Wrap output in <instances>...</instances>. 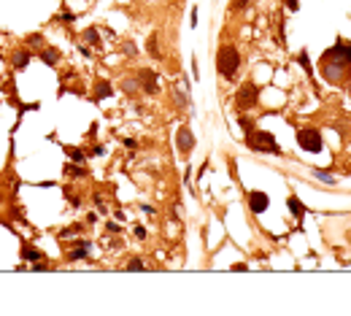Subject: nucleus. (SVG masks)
Segmentation results:
<instances>
[{
    "label": "nucleus",
    "instance_id": "dca6fc26",
    "mask_svg": "<svg viewBox=\"0 0 351 316\" xmlns=\"http://www.w3.org/2000/svg\"><path fill=\"white\" fill-rule=\"evenodd\" d=\"M65 152H68V157L73 159V162H81L84 159V152L81 149H73V146H65Z\"/></svg>",
    "mask_w": 351,
    "mask_h": 316
},
{
    "label": "nucleus",
    "instance_id": "cd10ccee",
    "mask_svg": "<svg viewBox=\"0 0 351 316\" xmlns=\"http://www.w3.org/2000/svg\"><path fill=\"white\" fill-rule=\"evenodd\" d=\"M59 19H62V22H73V19H76V17H73V14H68V11H65L62 17H59Z\"/></svg>",
    "mask_w": 351,
    "mask_h": 316
},
{
    "label": "nucleus",
    "instance_id": "39448f33",
    "mask_svg": "<svg viewBox=\"0 0 351 316\" xmlns=\"http://www.w3.org/2000/svg\"><path fill=\"white\" fill-rule=\"evenodd\" d=\"M297 143H300V149H305L311 154L322 152V135H319V130H311V127L297 130Z\"/></svg>",
    "mask_w": 351,
    "mask_h": 316
},
{
    "label": "nucleus",
    "instance_id": "a211bd4d",
    "mask_svg": "<svg viewBox=\"0 0 351 316\" xmlns=\"http://www.w3.org/2000/svg\"><path fill=\"white\" fill-rule=\"evenodd\" d=\"M27 46H41V49H43V35H41V33L27 35Z\"/></svg>",
    "mask_w": 351,
    "mask_h": 316
},
{
    "label": "nucleus",
    "instance_id": "a878e982",
    "mask_svg": "<svg viewBox=\"0 0 351 316\" xmlns=\"http://www.w3.org/2000/svg\"><path fill=\"white\" fill-rule=\"evenodd\" d=\"M246 6H249V0H233V8H235V11H243Z\"/></svg>",
    "mask_w": 351,
    "mask_h": 316
},
{
    "label": "nucleus",
    "instance_id": "0eeeda50",
    "mask_svg": "<svg viewBox=\"0 0 351 316\" xmlns=\"http://www.w3.org/2000/svg\"><path fill=\"white\" fill-rule=\"evenodd\" d=\"M270 205V198L265 192H259V189H254L252 195H249V208L254 211V214H262V211H268Z\"/></svg>",
    "mask_w": 351,
    "mask_h": 316
},
{
    "label": "nucleus",
    "instance_id": "aec40b11",
    "mask_svg": "<svg viewBox=\"0 0 351 316\" xmlns=\"http://www.w3.org/2000/svg\"><path fill=\"white\" fill-rule=\"evenodd\" d=\"M143 268H146V265H143V259H138V257H133L127 262V270H143Z\"/></svg>",
    "mask_w": 351,
    "mask_h": 316
},
{
    "label": "nucleus",
    "instance_id": "4468645a",
    "mask_svg": "<svg viewBox=\"0 0 351 316\" xmlns=\"http://www.w3.org/2000/svg\"><path fill=\"white\" fill-rule=\"evenodd\" d=\"M287 205H289V211H292L294 217H297V219H303V214H305V205H303V203H300V200H297V198H294V195H292V198H289V200H287Z\"/></svg>",
    "mask_w": 351,
    "mask_h": 316
},
{
    "label": "nucleus",
    "instance_id": "b1692460",
    "mask_svg": "<svg viewBox=\"0 0 351 316\" xmlns=\"http://www.w3.org/2000/svg\"><path fill=\"white\" fill-rule=\"evenodd\" d=\"M238 124H240V127H243V133H246V135H249V133H252V130H254V122H249V119H240Z\"/></svg>",
    "mask_w": 351,
    "mask_h": 316
},
{
    "label": "nucleus",
    "instance_id": "412c9836",
    "mask_svg": "<svg viewBox=\"0 0 351 316\" xmlns=\"http://www.w3.org/2000/svg\"><path fill=\"white\" fill-rule=\"evenodd\" d=\"M65 198L70 200V205H78V203H81V200H78V195L73 192V189H70V187H65Z\"/></svg>",
    "mask_w": 351,
    "mask_h": 316
},
{
    "label": "nucleus",
    "instance_id": "6e6552de",
    "mask_svg": "<svg viewBox=\"0 0 351 316\" xmlns=\"http://www.w3.org/2000/svg\"><path fill=\"white\" fill-rule=\"evenodd\" d=\"M138 79L143 81V89H146L149 95H154V92L159 89V84H157V73H154V70L140 68V70H138Z\"/></svg>",
    "mask_w": 351,
    "mask_h": 316
},
{
    "label": "nucleus",
    "instance_id": "f3484780",
    "mask_svg": "<svg viewBox=\"0 0 351 316\" xmlns=\"http://www.w3.org/2000/svg\"><path fill=\"white\" fill-rule=\"evenodd\" d=\"M84 38H87L89 43H95V46H98V43H100V35H98V30H95V27L84 30Z\"/></svg>",
    "mask_w": 351,
    "mask_h": 316
},
{
    "label": "nucleus",
    "instance_id": "bb28decb",
    "mask_svg": "<svg viewBox=\"0 0 351 316\" xmlns=\"http://www.w3.org/2000/svg\"><path fill=\"white\" fill-rule=\"evenodd\" d=\"M122 49H124V54H130V57H133V54H135V43H133V41H130V43H124Z\"/></svg>",
    "mask_w": 351,
    "mask_h": 316
},
{
    "label": "nucleus",
    "instance_id": "9b49d317",
    "mask_svg": "<svg viewBox=\"0 0 351 316\" xmlns=\"http://www.w3.org/2000/svg\"><path fill=\"white\" fill-rule=\"evenodd\" d=\"M27 62H30V52L27 49H17V52L11 54V65L14 68H27Z\"/></svg>",
    "mask_w": 351,
    "mask_h": 316
},
{
    "label": "nucleus",
    "instance_id": "20e7f679",
    "mask_svg": "<svg viewBox=\"0 0 351 316\" xmlns=\"http://www.w3.org/2000/svg\"><path fill=\"white\" fill-rule=\"evenodd\" d=\"M259 103V89L254 81H246L243 87L238 89V95H235V108L238 111H249V108H254V105Z\"/></svg>",
    "mask_w": 351,
    "mask_h": 316
},
{
    "label": "nucleus",
    "instance_id": "1a4fd4ad",
    "mask_svg": "<svg viewBox=\"0 0 351 316\" xmlns=\"http://www.w3.org/2000/svg\"><path fill=\"white\" fill-rule=\"evenodd\" d=\"M111 84L108 81H103V79H100V81H95V95H92V100H103V98H111Z\"/></svg>",
    "mask_w": 351,
    "mask_h": 316
},
{
    "label": "nucleus",
    "instance_id": "393cba45",
    "mask_svg": "<svg viewBox=\"0 0 351 316\" xmlns=\"http://www.w3.org/2000/svg\"><path fill=\"white\" fill-rule=\"evenodd\" d=\"M297 59H300V65H303L305 70H311V62H308V54H305V49L300 52V57H297Z\"/></svg>",
    "mask_w": 351,
    "mask_h": 316
},
{
    "label": "nucleus",
    "instance_id": "6ab92c4d",
    "mask_svg": "<svg viewBox=\"0 0 351 316\" xmlns=\"http://www.w3.org/2000/svg\"><path fill=\"white\" fill-rule=\"evenodd\" d=\"M122 89L127 95H133V92H138V81L135 79H124V84H122Z\"/></svg>",
    "mask_w": 351,
    "mask_h": 316
},
{
    "label": "nucleus",
    "instance_id": "7ed1b4c3",
    "mask_svg": "<svg viewBox=\"0 0 351 316\" xmlns=\"http://www.w3.org/2000/svg\"><path fill=\"white\" fill-rule=\"evenodd\" d=\"M246 146L254 149V152H265V154H281L275 138L268 133V130H252L246 135Z\"/></svg>",
    "mask_w": 351,
    "mask_h": 316
},
{
    "label": "nucleus",
    "instance_id": "9d476101",
    "mask_svg": "<svg viewBox=\"0 0 351 316\" xmlns=\"http://www.w3.org/2000/svg\"><path fill=\"white\" fill-rule=\"evenodd\" d=\"M22 259L38 262V259H43V252L41 249H35V246H30V243H22Z\"/></svg>",
    "mask_w": 351,
    "mask_h": 316
},
{
    "label": "nucleus",
    "instance_id": "f8f14e48",
    "mask_svg": "<svg viewBox=\"0 0 351 316\" xmlns=\"http://www.w3.org/2000/svg\"><path fill=\"white\" fill-rule=\"evenodd\" d=\"M41 59L54 68V65H57V59H59V52H57V49H52V46H43V49H41Z\"/></svg>",
    "mask_w": 351,
    "mask_h": 316
},
{
    "label": "nucleus",
    "instance_id": "f257e3e1",
    "mask_svg": "<svg viewBox=\"0 0 351 316\" xmlns=\"http://www.w3.org/2000/svg\"><path fill=\"white\" fill-rule=\"evenodd\" d=\"M322 76L330 84H343L351 79V43L338 41L322 54Z\"/></svg>",
    "mask_w": 351,
    "mask_h": 316
},
{
    "label": "nucleus",
    "instance_id": "423d86ee",
    "mask_svg": "<svg viewBox=\"0 0 351 316\" xmlns=\"http://www.w3.org/2000/svg\"><path fill=\"white\" fill-rule=\"evenodd\" d=\"M176 146H178V152H181V154H189L195 149V133L187 127V124H181L178 133H176Z\"/></svg>",
    "mask_w": 351,
    "mask_h": 316
},
{
    "label": "nucleus",
    "instance_id": "ddd939ff",
    "mask_svg": "<svg viewBox=\"0 0 351 316\" xmlns=\"http://www.w3.org/2000/svg\"><path fill=\"white\" fill-rule=\"evenodd\" d=\"M65 173H70V176H76V178H81V176H89V168H81L78 162H68V165H65Z\"/></svg>",
    "mask_w": 351,
    "mask_h": 316
},
{
    "label": "nucleus",
    "instance_id": "f03ea898",
    "mask_svg": "<svg viewBox=\"0 0 351 316\" xmlns=\"http://www.w3.org/2000/svg\"><path fill=\"white\" fill-rule=\"evenodd\" d=\"M240 68V52L233 46V43H222L216 52V70L224 79H233Z\"/></svg>",
    "mask_w": 351,
    "mask_h": 316
},
{
    "label": "nucleus",
    "instance_id": "2eb2a0df",
    "mask_svg": "<svg viewBox=\"0 0 351 316\" xmlns=\"http://www.w3.org/2000/svg\"><path fill=\"white\" fill-rule=\"evenodd\" d=\"M146 49H149V54H152L154 59H159V46H157V35L154 33L146 38Z\"/></svg>",
    "mask_w": 351,
    "mask_h": 316
},
{
    "label": "nucleus",
    "instance_id": "c85d7f7f",
    "mask_svg": "<svg viewBox=\"0 0 351 316\" xmlns=\"http://www.w3.org/2000/svg\"><path fill=\"white\" fill-rule=\"evenodd\" d=\"M192 73H195V81H200V70H197V62H192Z\"/></svg>",
    "mask_w": 351,
    "mask_h": 316
},
{
    "label": "nucleus",
    "instance_id": "5701e85b",
    "mask_svg": "<svg viewBox=\"0 0 351 316\" xmlns=\"http://www.w3.org/2000/svg\"><path fill=\"white\" fill-rule=\"evenodd\" d=\"M313 176H316V178H322V181H327V184H332V181H335L332 176H330V173H324V170H313Z\"/></svg>",
    "mask_w": 351,
    "mask_h": 316
},
{
    "label": "nucleus",
    "instance_id": "4be33fe9",
    "mask_svg": "<svg viewBox=\"0 0 351 316\" xmlns=\"http://www.w3.org/2000/svg\"><path fill=\"white\" fill-rule=\"evenodd\" d=\"M78 230H81V224H70V227L62 230V238H70V235H76Z\"/></svg>",
    "mask_w": 351,
    "mask_h": 316
},
{
    "label": "nucleus",
    "instance_id": "c756f323",
    "mask_svg": "<svg viewBox=\"0 0 351 316\" xmlns=\"http://www.w3.org/2000/svg\"><path fill=\"white\" fill-rule=\"evenodd\" d=\"M287 6H289V8H292V11H294V8H297V0H287Z\"/></svg>",
    "mask_w": 351,
    "mask_h": 316
}]
</instances>
